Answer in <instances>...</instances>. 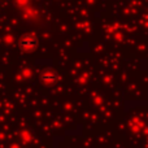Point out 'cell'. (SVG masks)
Masks as SVG:
<instances>
[{"label":"cell","instance_id":"cell-2","mask_svg":"<svg viewBox=\"0 0 148 148\" xmlns=\"http://www.w3.org/2000/svg\"><path fill=\"white\" fill-rule=\"evenodd\" d=\"M40 81L44 84H53L57 81V74L53 70H44L40 74Z\"/></svg>","mask_w":148,"mask_h":148},{"label":"cell","instance_id":"cell-1","mask_svg":"<svg viewBox=\"0 0 148 148\" xmlns=\"http://www.w3.org/2000/svg\"><path fill=\"white\" fill-rule=\"evenodd\" d=\"M36 44H38V42L33 35H25L20 40V47L25 51H33L36 47Z\"/></svg>","mask_w":148,"mask_h":148}]
</instances>
